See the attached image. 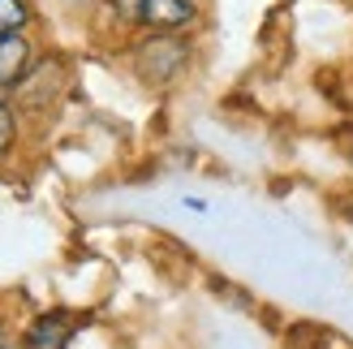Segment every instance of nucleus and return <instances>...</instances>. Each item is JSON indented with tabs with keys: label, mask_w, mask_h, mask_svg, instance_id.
<instances>
[{
	"label": "nucleus",
	"mask_w": 353,
	"mask_h": 349,
	"mask_svg": "<svg viewBox=\"0 0 353 349\" xmlns=\"http://www.w3.org/2000/svg\"><path fill=\"white\" fill-rule=\"evenodd\" d=\"M185 57H190L185 39H176V34L160 30V34H151V39L134 52V69H138L147 82H172V78L185 69Z\"/></svg>",
	"instance_id": "obj_1"
},
{
	"label": "nucleus",
	"mask_w": 353,
	"mask_h": 349,
	"mask_svg": "<svg viewBox=\"0 0 353 349\" xmlns=\"http://www.w3.org/2000/svg\"><path fill=\"white\" fill-rule=\"evenodd\" d=\"M30 74V43L26 34H0V91H9Z\"/></svg>",
	"instance_id": "obj_2"
},
{
	"label": "nucleus",
	"mask_w": 353,
	"mask_h": 349,
	"mask_svg": "<svg viewBox=\"0 0 353 349\" xmlns=\"http://www.w3.org/2000/svg\"><path fill=\"white\" fill-rule=\"evenodd\" d=\"M143 26L151 30H181L185 22H194V5L190 0H143Z\"/></svg>",
	"instance_id": "obj_3"
},
{
	"label": "nucleus",
	"mask_w": 353,
	"mask_h": 349,
	"mask_svg": "<svg viewBox=\"0 0 353 349\" xmlns=\"http://www.w3.org/2000/svg\"><path fill=\"white\" fill-rule=\"evenodd\" d=\"M65 341H69V319L57 315V310H52V315H39L22 337L26 349H65Z\"/></svg>",
	"instance_id": "obj_4"
},
{
	"label": "nucleus",
	"mask_w": 353,
	"mask_h": 349,
	"mask_svg": "<svg viewBox=\"0 0 353 349\" xmlns=\"http://www.w3.org/2000/svg\"><path fill=\"white\" fill-rule=\"evenodd\" d=\"M26 22H30L26 0H0V34H17Z\"/></svg>",
	"instance_id": "obj_5"
},
{
	"label": "nucleus",
	"mask_w": 353,
	"mask_h": 349,
	"mask_svg": "<svg viewBox=\"0 0 353 349\" xmlns=\"http://www.w3.org/2000/svg\"><path fill=\"white\" fill-rule=\"evenodd\" d=\"M13 138H17V117L9 103H0V155L13 151Z\"/></svg>",
	"instance_id": "obj_6"
},
{
	"label": "nucleus",
	"mask_w": 353,
	"mask_h": 349,
	"mask_svg": "<svg viewBox=\"0 0 353 349\" xmlns=\"http://www.w3.org/2000/svg\"><path fill=\"white\" fill-rule=\"evenodd\" d=\"M103 5L117 9L125 22H138V17H143V0H103Z\"/></svg>",
	"instance_id": "obj_7"
},
{
	"label": "nucleus",
	"mask_w": 353,
	"mask_h": 349,
	"mask_svg": "<svg viewBox=\"0 0 353 349\" xmlns=\"http://www.w3.org/2000/svg\"><path fill=\"white\" fill-rule=\"evenodd\" d=\"M0 349H9V332H5V323H0Z\"/></svg>",
	"instance_id": "obj_8"
},
{
	"label": "nucleus",
	"mask_w": 353,
	"mask_h": 349,
	"mask_svg": "<svg viewBox=\"0 0 353 349\" xmlns=\"http://www.w3.org/2000/svg\"><path fill=\"white\" fill-rule=\"evenodd\" d=\"M0 103H5V91H0Z\"/></svg>",
	"instance_id": "obj_9"
}]
</instances>
